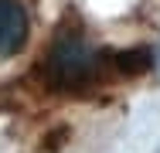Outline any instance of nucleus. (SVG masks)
Listing matches in <instances>:
<instances>
[{"mask_svg":"<svg viewBox=\"0 0 160 153\" xmlns=\"http://www.w3.org/2000/svg\"><path fill=\"white\" fill-rule=\"evenodd\" d=\"M31 34L28 7L21 0H0V61L17 55Z\"/></svg>","mask_w":160,"mask_h":153,"instance_id":"2","label":"nucleus"},{"mask_svg":"<svg viewBox=\"0 0 160 153\" xmlns=\"http://www.w3.org/2000/svg\"><path fill=\"white\" fill-rule=\"evenodd\" d=\"M157 65H160V51H157Z\"/></svg>","mask_w":160,"mask_h":153,"instance_id":"3","label":"nucleus"},{"mask_svg":"<svg viewBox=\"0 0 160 153\" xmlns=\"http://www.w3.org/2000/svg\"><path fill=\"white\" fill-rule=\"evenodd\" d=\"M99 51L82 37V34H62L55 44H51V55H48V68H51V78L65 85V89H78V85H89L99 75Z\"/></svg>","mask_w":160,"mask_h":153,"instance_id":"1","label":"nucleus"}]
</instances>
